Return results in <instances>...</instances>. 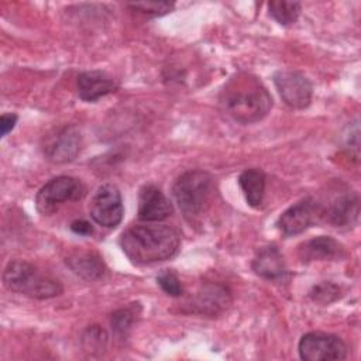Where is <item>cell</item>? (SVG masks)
<instances>
[{"label": "cell", "instance_id": "cell-24", "mask_svg": "<svg viewBox=\"0 0 361 361\" xmlns=\"http://www.w3.org/2000/svg\"><path fill=\"white\" fill-rule=\"evenodd\" d=\"M128 6L134 10L144 13V14L157 17V16H164V14L169 13L175 4L169 3V1H144V3H131Z\"/></svg>", "mask_w": 361, "mask_h": 361}, {"label": "cell", "instance_id": "cell-8", "mask_svg": "<svg viewBox=\"0 0 361 361\" xmlns=\"http://www.w3.org/2000/svg\"><path fill=\"white\" fill-rule=\"evenodd\" d=\"M44 155L54 164L72 162L82 149L80 130L73 126H63L49 134L44 141Z\"/></svg>", "mask_w": 361, "mask_h": 361}, {"label": "cell", "instance_id": "cell-11", "mask_svg": "<svg viewBox=\"0 0 361 361\" xmlns=\"http://www.w3.org/2000/svg\"><path fill=\"white\" fill-rule=\"evenodd\" d=\"M360 214V197L355 192H345L324 206L319 204V217L333 227H353Z\"/></svg>", "mask_w": 361, "mask_h": 361}, {"label": "cell", "instance_id": "cell-5", "mask_svg": "<svg viewBox=\"0 0 361 361\" xmlns=\"http://www.w3.org/2000/svg\"><path fill=\"white\" fill-rule=\"evenodd\" d=\"M86 186L76 178L61 175L48 180L35 196V207L41 214H52L65 202H76L86 196Z\"/></svg>", "mask_w": 361, "mask_h": 361}, {"label": "cell", "instance_id": "cell-2", "mask_svg": "<svg viewBox=\"0 0 361 361\" xmlns=\"http://www.w3.org/2000/svg\"><path fill=\"white\" fill-rule=\"evenodd\" d=\"M223 110L237 123L261 121L272 107V97L264 83L247 72L235 73L220 93Z\"/></svg>", "mask_w": 361, "mask_h": 361}, {"label": "cell", "instance_id": "cell-14", "mask_svg": "<svg viewBox=\"0 0 361 361\" xmlns=\"http://www.w3.org/2000/svg\"><path fill=\"white\" fill-rule=\"evenodd\" d=\"M118 80L103 71H86L78 76V94L85 102H96L100 97L117 92Z\"/></svg>", "mask_w": 361, "mask_h": 361}, {"label": "cell", "instance_id": "cell-25", "mask_svg": "<svg viewBox=\"0 0 361 361\" xmlns=\"http://www.w3.org/2000/svg\"><path fill=\"white\" fill-rule=\"evenodd\" d=\"M18 120V116L14 114V113H4L1 114L0 117V131H1V135H7L16 126Z\"/></svg>", "mask_w": 361, "mask_h": 361}, {"label": "cell", "instance_id": "cell-7", "mask_svg": "<svg viewBox=\"0 0 361 361\" xmlns=\"http://www.w3.org/2000/svg\"><path fill=\"white\" fill-rule=\"evenodd\" d=\"M90 216L92 219L107 228L117 227L124 214L121 193L117 186L111 183L102 185L90 200Z\"/></svg>", "mask_w": 361, "mask_h": 361}, {"label": "cell", "instance_id": "cell-18", "mask_svg": "<svg viewBox=\"0 0 361 361\" xmlns=\"http://www.w3.org/2000/svg\"><path fill=\"white\" fill-rule=\"evenodd\" d=\"M265 173L258 168H250L240 173L238 185L251 207H259L265 193Z\"/></svg>", "mask_w": 361, "mask_h": 361}, {"label": "cell", "instance_id": "cell-3", "mask_svg": "<svg viewBox=\"0 0 361 361\" xmlns=\"http://www.w3.org/2000/svg\"><path fill=\"white\" fill-rule=\"evenodd\" d=\"M7 289L32 299H51L62 293V285L54 276L25 261H11L3 271Z\"/></svg>", "mask_w": 361, "mask_h": 361}, {"label": "cell", "instance_id": "cell-17", "mask_svg": "<svg viewBox=\"0 0 361 361\" xmlns=\"http://www.w3.org/2000/svg\"><path fill=\"white\" fill-rule=\"evenodd\" d=\"M66 265L73 274L86 281H96L106 271L102 257L90 251H79L71 254L66 258Z\"/></svg>", "mask_w": 361, "mask_h": 361}, {"label": "cell", "instance_id": "cell-15", "mask_svg": "<svg viewBox=\"0 0 361 361\" xmlns=\"http://www.w3.org/2000/svg\"><path fill=\"white\" fill-rule=\"evenodd\" d=\"M344 247L329 235L310 238L298 247V255L303 262L340 259L344 257Z\"/></svg>", "mask_w": 361, "mask_h": 361}, {"label": "cell", "instance_id": "cell-9", "mask_svg": "<svg viewBox=\"0 0 361 361\" xmlns=\"http://www.w3.org/2000/svg\"><path fill=\"white\" fill-rule=\"evenodd\" d=\"M275 87L283 103L292 109H305L312 102L310 80L296 71H278L274 75Z\"/></svg>", "mask_w": 361, "mask_h": 361}, {"label": "cell", "instance_id": "cell-6", "mask_svg": "<svg viewBox=\"0 0 361 361\" xmlns=\"http://www.w3.org/2000/svg\"><path fill=\"white\" fill-rule=\"evenodd\" d=\"M298 351L300 358L305 361H331L345 360L348 350L340 337L334 334L312 331L302 336Z\"/></svg>", "mask_w": 361, "mask_h": 361}, {"label": "cell", "instance_id": "cell-23", "mask_svg": "<svg viewBox=\"0 0 361 361\" xmlns=\"http://www.w3.org/2000/svg\"><path fill=\"white\" fill-rule=\"evenodd\" d=\"M107 343V334L99 326H92L83 334V344L87 351H102Z\"/></svg>", "mask_w": 361, "mask_h": 361}, {"label": "cell", "instance_id": "cell-12", "mask_svg": "<svg viewBox=\"0 0 361 361\" xmlns=\"http://www.w3.org/2000/svg\"><path fill=\"white\" fill-rule=\"evenodd\" d=\"M319 219V203L312 197H306L288 207L279 216L276 226L283 235L290 237L303 233Z\"/></svg>", "mask_w": 361, "mask_h": 361}, {"label": "cell", "instance_id": "cell-13", "mask_svg": "<svg viewBox=\"0 0 361 361\" xmlns=\"http://www.w3.org/2000/svg\"><path fill=\"white\" fill-rule=\"evenodd\" d=\"M172 203L155 185H145L138 196V219L145 223H157L172 214Z\"/></svg>", "mask_w": 361, "mask_h": 361}, {"label": "cell", "instance_id": "cell-4", "mask_svg": "<svg viewBox=\"0 0 361 361\" xmlns=\"http://www.w3.org/2000/svg\"><path fill=\"white\" fill-rule=\"evenodd\" d=\"M172 193L183 216L193 220L210 207L214 196V179L206 171H188L176 179Z\"/></svg>", "mask_w": 361, "mask_h": 361}, {"label": "cell", "instance_id": "cell-21", "mask_svg": "<svg viewBox=\"0 0 361 361\" xmlns=\"http://www.w3.org/2000/svg\"><path fill=\"white\" fill-rule=\"evenodd\" d=\"M309 296L313 302L322 303V305H329L334 300H337L340 298V286H337L333 282H320L317 285H314L310 292Z\"/></svg>", "mask_w": 361, "mask_h": 361}, {"label": "cell", "instance_id": "cell-1", "mask_svg": "<svg viewBox=\"0 0 361 361\" xmlns=\"http://www.w3.org/2000/svg\"><path fill=\"white\" fill-rule=\"evenodd\" d=\"M180 245L179 233L166 224H135L120 237V247L127 258L138 265L172 258Z\"/></svg>", "mask_w": 361, "mask_h": 361}, {"label": "cell", "instance_id": "cell-20", "mask_svg": "<svg viewBox=\"0 0 361 361\" xmlns=\"http://www.w3.org/2000/svg\"><path fill=\"white\" fill-rule=\"evenodd\" d=\"M300 3L298 1H285V0H274L268 3L269 14L281 24L290 25L293 24L300 13Z\"/></svg>", "mask_w": 361, "mask_h": 361}, {"label": "cell", "instance_id": "cell-26", "mask_svg": "<svg viewBox=\"0 0 361 361\" xmlns=\"http://www.w3.org/2000/svg\"><path fill=\"white\" fill-rule=\"evenodd\" d=\"M71 230L75 233V234H79V235H90L93 233V227L89 221L86 220H73L71 223Z\"/></svg>", "mask_w": 361, "mask_h": 361}, {"label": "cell", "instance_id": "cell-10", "mask_svg": "<svg viewBox=\"0 0 361 361\" xmlns=\"http://www.w3.org/2000/svg\"><path fill=\"white\" fill-rule=\"evenodd\" d=\"M231 303V293L227 286L221 283H203L189 300V312L203 316H219Z\"/></svg>", "mask_w": 361, "mask_h": 361}, {"label": "cell", "instance_id": "cell-16", "mask_svg": "<svg viewBox=\"0 0 361 361\" xmlns=\"http://www.w3.org/2000/svg\"><path fill=\"white\" fill-rule=\"evenodd\" d=\"M252 269L257 275L268 281H283L288 275L283 255L276 245L259 248L252 259Z\"/></svg>", "mask_w": 361, "mask_h": 361}, {"label": "cell", "instance_id": "cell-22", "mask_svg": "<svg viewBox=\"0 0 361 361\" xmlns=\"http://www.w3.org/2000/svg\"><path fill=\"white\" fill-rule=\"evenodd\" d=\"M157 282L161 286V289L172 298H179L183 295V285L178 275L171 269L161 271L157 276Z\"/></svg>", "mask_w": 361, "mask_h": 361}, {"label": "cell", "instance_id": "cell-19", "mask_svg": "<svg viewBox=\"0 0 361 361\" xmlns=\"http://www.w3.org/2000/svg\"><path fill=\"white\" fill-rule=\"evenodd\" d=\"M138 310H140L138 303H133L131 306L118 309V310H116V312L111 314V320H110L111 329H113V331H114L120 338L127 337V334H128L130 330L133 329V326H134V323H135V319H137V316H138Z\"/></svg>", "mask_w": 361, "mask_h": 361}]
</instances>
